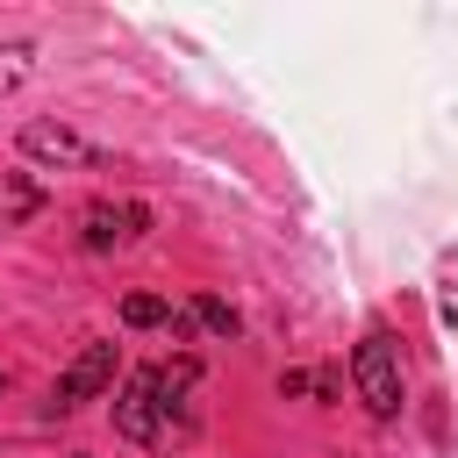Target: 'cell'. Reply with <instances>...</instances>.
I'll return each instance as SVG.
<instances>
[{
  "label": "cell",
  "mask_w": 458,
  "mask_h": 458,
  "mask_svg": "<svg viewBox=\"0 0 458 458\" xmlns=\"http://www.w3.org/2000/svg\"><path fill=\"white\" fill-rule=\"evenodd\" d=\"M21 150L43 157V165H100V150L64 122H21Z\"/></svg>",
  "instance_id": "obj_4"
},
{
  "label": "cell",
  "mask_w": 458,
  "mask_h": 458,
  "mask_svg": "<svg viewBox=\"0 0 458 458\" xmlns=\"http://www.w3.org/2000/svg\"><path fill=\"white\" fill-rule=\"evenodd\" d=\"M122 322H129V329H157V322H172V308H165L157 293H129V301H122Z\"/></svg>",
  "instance_id": "obj_9"
},
{
  "label": "cell",
  "mask_w": 458,
  "mask_h": 458,
  "mask_svg": "<svg viewBox=\"0 0 458 458\" xmlns=\"http://www.w3.org/2000/svg\"><path fill=\"white\" fill-rule=\"evenodd\" d=\"M36 208H43V186H36V179H21V172H0V229L29 222Z\"/></svg>",
  "instance_id": "obj_7"
},
{
  "label": "cell",
  "mask_w": 458,
  "mask_h": 458,
  "mask_svg": "<svg viewBox=\"0 0 458 458\" xmlns=\"http://www.w3.org/2000/svg\"><path fill=\"white\" fill-rule=\"evenodd\" d=\"M143 229H150V208H136V200H93L79 243H86V250H114V243H129V236H143Z\"/></svg>",
  "instance_id": "obj_3"
},
{
  "label": "cell",
  "mask_w": 458,
  "mask_h": 458,
  "mask_svg": "<svg viewBox=\"0 0 458 458\" xmlns=\"http://www.w3.org/2000/svg\"><path fill=\"white\" fill-rule=\"evenodd\" d=\"M193 322H200V329H215V336H236V329H243V315H236L229 301H215V293H200V301H193Z\"/></svg>",
  "instance_id": "obj_8"
},
{
  "label": "cell",
  "mask_w": 458,
  "mask_h": 458,
  "mask_svg": "<svg viewBox=\"0 0 458 458\" xmlns=\"http://www.w3.org/2000/svg\"><path fill=\"white\" fill-rule=\"evenodd\" d=\"M157 394H150V372H129L122 379V394H114V429L129 437V444H150L157 437Z\"/></svg>",
  "instance_id": "obj_5"
},
{
  "label": "cell",
  "mask_w": 458,
  "mask_h": 458,
  "mask_svg": "<svg viewBox=\"0 0 458 458\" xmlns=\"http://www.w3.org/2000/svg\"><path fill=\"white\" fill-rule=\"evenodd\" d=\"M351 379H358V401L379 415V422H394L401 415V394H408V379H401V351H394V336H365L358 351H351Z\"/></svg>",
  "instance_id": "obj_1"
},
{
  "label": "cell",
  "mask_w": 458,
  "mask_h": 458,
  "mask_svg": "<svg viewBox=\"0 0 458 458\" xmlns=\"http://www.w3.org/2000/svg\"><path fill=\"white\" fill-rule=\"evenodd\" d=\"M29 57H36L29 43H0V93H14V86L29 79Z\"/></svg>",
  "instance_id": "obj_10"
},
{
  "label": "cell",
  "mask_w": 458,
  "mask_h": 458,
  "mask_svg": "<svg viewBox=\"0 0 458 458\" xmlns=\"http://www.w3.org/2000/svg\"><path fill=\"white\" fill-rule=\"evenodd\" d=\"M114 386V344H79V358L57 372V386H50V415H72V408H86L93 394H107Z\"/></svg>",
  "instance_id": "obj_2"
},
{
  "label": "cell",
  "mask_w": 458,
  "mask_h": 458,
  "mask_svg": "<svg viewBox=\"0 0 458 458\" xmlns=\"http://www.w3.org/2000/svg\"><path fill=\"white\" fill-rule=\"evenodd\" d=\"M193 379H200V358H186V351H179V358H165V365L150 372V394H157V408L172 415V408L193 394Z\"/></svg>",
  "instance_id": "obj_6"
}]
</instances>
